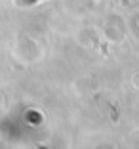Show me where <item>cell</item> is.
<instances>
[{
	"mask_svg": "<svg viewBox=\"0 0 139 149\" xmlns=\"http://www.w3.org/2000/svg\"><path fill=\"white\" fill-rule=\"evenodd\" d=\"M27 2H33V0H27Z\"/></svg>",
	"mask_w": 139,
	"mask_h": 149,
	"instance_id": "1",
	"label": "cell"
}]
</instances>
